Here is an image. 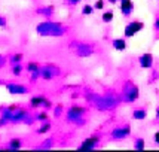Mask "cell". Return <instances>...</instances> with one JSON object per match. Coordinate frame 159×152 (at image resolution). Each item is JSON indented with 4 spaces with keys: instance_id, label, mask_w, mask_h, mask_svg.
<instances>
[{
    "instance_id": "obj_1",
    "label": "cell",
    "mask_w": 159,
    "mask_h": 152,
    "mask_svg": "<svg viewBox=\"0 0 159 152\" xmlns=\"http://www.w3.org/2000/svg\"><path fill=\"white\" fill-rule=\"evenodd\" d=\"M37 33L42 36H49V35H54V36H60L62 35V28L60 24L57 22H51V21H46V22H42L37 26Z\"/></svg>"
},
{
    "instance_id": "obj_2",
    "label": "cell",
    "mask_w": 159,
    "mask_h": 152,
    "mask_svg": "<svg viewBox=\"0 0 159 152\" xmlns=\"http://www.w3.org/2000/svg\"><path fill=\"white\" fill-rule=\"evenodd\" d=\"M144 28V24L141 22V21H131L129 24H126V27H125V37H132V36H135L139 31H141Z\"/></svg>"
},
{
    "instance_id": "obj_3",
    "label": "cell",
    "mask_w": 159,
    "mask_h": 152,
    "mask_svg": "<svg viewBox=\"0 0 159 152\" xmlns=\"http://www.w3.org/2000/svg\"><path fill=\"white\" fill-rule=\"evenodd\" d=\"M139 96H140L139 88L134 87V85H131V83H126V88L124 90V100L125 102L132 103V102H135V100L139 98Z\"/></svg>"
},
{
    "instance_id": "obj_4",
    "label": "cell",
    "mask_w": 159,
    "mask_h": 152,
    "mask_svg": "<svg viewBox=\"0 0 159 152\" xmlns=\"http://www.w3.org/2000/svg\"><path fill=\"white\" fill-rule=\"evenodd\" d=\"M98 143H100V137L98 136H92L89 139H85L82 142V145L79 146V151H92V149L97 148Z\"/></svg>"
},
{
    "instance_id": "obj_5",
    "label": "cell",
    "mask_w": 159,
    "mask_h": 152,
    "mask_svg": "<svg viewBox=\"0 0 159 152\" xmlns=\"http://www.w3.org/2000/svg\"><path fill=\"white\" fill-rule=\"evenodd\" d=\"M131 134V128L129 125H125V127H116L113 131H111V137L115 140H122V139L128 137Z\"/></svg>"
},
{
    "instance_id": "obj_6",
    "label": "cell",
    "mask_w": 159,
    "mask_h": 152,
    "mask_svg": "<svg viewBox=\"0 0 159 152\" xmlns=\"http://www.w3.org/2000/svg\"><path fill=\"white\" fill-rule=\"evenodd\" d=\"M60 73V70L55 69V66H45V67H40V78L45 79V81H51L55 75Z\"/></svg>"
},
{
    "instance_id": "obj_7",
    "label": "cell",
    "mask_w": 159,
    "mask_h": 152,
    "mask_svg": "<svg viewBox=\"0 0 159 152\" xmlns=\"http://www.w3.org/2000/svg\"><path fill=\"white\" fill-rule=\"evenodd\" d=\"M6 90L11 93V94H15V96H24L28 93V88L21 85V83H6Z\"/></svg>"
},
{
    "instance_id": "obj_8",
    "label": "cell",
    "mask_w": 159,
    "mask_h": 152,
    "mask_svg": "<svg viewBox=\"0 0 159 152\" xmlns=\"http://www.w3.org/2000/svg\"><path fill=\"white\" fill-rule=\"evenodd\" d=\"M134 11V3L132 0H122L120 2V12L124 17H129Z\"/></svg>"
},
{
    "instance_id": "obj_9",
    "label": "cell",
    "mask_w": 159,
    "mask_h": 152,
    "mask_svg": "<svg viewBox=\"0 0 159 152\" xmlns=\"http://www.w3.org/2000/svg\"><path fill=\"white\" fill-rule=\"evenodd\" d=\"M139 63L143 69H150L153 66V55L152 54H143V55H140Z\"/></svg>"
},
{
    "instance_id": "obj_10",
    "label": "cell",
    "mask_w": 159,
    "mask_h": 152,
    "mask_svg": "<svg viewBox=\"0 0 159 152\" xmlns=\"http://www.w3.org/2000/svg\"><path fill=\"white\" fill-rule=\"evenodd\" d=\"M28 116V112L25 109H20V107H16L14 111V116L11 119V122H21V121H24L25 118Z\"/></svg>"
},
{
    "instance_id": "obj_11",
    "label": "cell",
    "mask_w": 159,
    "mask_h": 152,
    "mask_svg": "<svg viewBox=\"0 0 159 152\" xmlns=\"http://www.w3.org/2000/svg\"><path fill=\"white\" fill-rule=\"evenodd\" d=\"M94 52V49L91 48V46H88V45H79L77 46V54H79V57H88L91 55Z\"/></svg>"
},
{
    "instance_id": "obj_12",
    "label": "cell",
    "mask_w": 159,
    "mask_h": 152,
    "mask_svg": "<svg viewBox=\"0 0 159 152\" xmlns=\"http://www.w3.org/2000/svg\"><path fill=\"white\" fill-rule=\"evenodd\" d=\"M45 97H42V96H34V97H31L30 98V106L31 107H42L43 106V103H45Z\"/></svg>"
},
{
    "instance_id": "obj_13",
    "label": "cell",
    "mask_w": 159,
    "mask_h": 152,
    "mask_svg": "<svg viewBox=\"0 0 159 152\" xmlns=\"http://www.w3.org/2000/svg\"><path fill=\"white\" fill-rule=\"evenodd\" d=\"M21 148H22V142H21L20 139H12L7 143V149L9 151H20Z\"/></svg>"
},
{
    "instance_id": "obj_14",
    "label": "cell",
    "mask_w": 159,
    "mask_h": 152,
    "mask_svg": "<svg viewBox=\"0 0 159 152\" xmlns=\"http://www.w3.org/2000/svg\"><path fill=\"white\" fill-rule=\"evenodd\" d=\"M111 45H113V48L116 49V51H125V49H126V42H125V39H115V40L111 42Z\"/></svg>"
},
{
    "instance_id": "obj_15",
    "label": "cell",
    "mask_w": 159,
    "mask_h": 152,
    "mask_svg": "<svg viewBox=\"0 0 159 152\" xmlns=\"http://www.w3.org/2000/svg\"><path fill=\"white\" fill-rule=\"evenodd\" d=\"M146 115H147V112L144 109H135V111L132 112V118L137 119V121H143L146 118Z\"/></svg>"
},
{
    "instance_id": "obj_16",
    "label": "cell",
    "mask_w": 159,
    "mask_h": 152,
    "mask_svg": "<svg viewBox=\"0 0 159 152\" xmlns=\"http://www.w3.org/2000/svg\"><path fill=\"white\" fill-rule=\"evenodd\" d=\"M52 12H54V7L52 6H46V7H43V9H39V11H37V14L45 15V17H48V18L52 15Z\"/></svg>"
},
{
    "instance_id": "obj_17",
    "label": "cell",
    "mask_w": 159,
    "mask_h": 152,
    "mask_svg": "<svg viewBox=\"0 0 159 152\" xmlns=\"http://www.w3.org/2000/svg\"><path fill=\"white\" fill-rule=\"evenodd\" d=\"M49 130H51V124H49L48 121H45L40 128H37V133H39V134H45V133H48Z\"/></svg>"
},
{
    "instance_id": "obj_18",
    "label": "cell",
    "mask_w": 159,
    "mask_h": 152,
    "mask_svg": "<svg viewBox=\"0 0 159 152\" xmlns=\"http://www.w3.org/2000/svg\"><path fill=\"white\" fill-rule=\"evenodd\" d=\"M101 20H103V22H110L113 20V11H106L101 17Z\"/></svg>"
},
{
    "instance_id": "obj_19",
    "label": "cell",
    "mask_w": 159,
    "mask_h": 152,
    "mask_svg": "<svg viewBox=\"0 0 159 152\" xmlns=\"http://www.w3.org/2000/svg\"><path fill=\"white\" fill-rule=\"evenodd\" d=\"M21 72H22V66H21L20 63L12 64V75H14V76H20Z\"/></svg>"
},
{
    "instance_id": "obj_20",
    "label": "cell",
    "mask_w": 159,
    "mask_h": 152,
    "mask_svg": "<svg viewBox=\"0 0 159 152\" xmlns=\"http://www.w3.org/2000/svg\"><path fill=\"white\" fill-rule=\"evenodd\" d=\"M134 148L137 149V151H143L144 149V139H137L135 140V143H134Z\"/></svg>"
},
{
    "instance_id": "obj_21",
    "label": "cell",
    "mask_w": 159,
    "mask_h": 152,
    "mask_svg": "<svg viewBox=\"0 0 159 152\" xmlns=\"http://www.w3.org/2000/svg\"><path fill=\"white\" fill-rule=\"evenodd\" d=\"M48 119H49L48 112H40V113H37V115H36V121H42V122H45V121H48Z\"/></svg>"
},
{
    "instance_id": "obj_22",
    "label": "cell",
    "mask_w": 159,
    "mask_h": 152,
    "mask_svg": "<svg viewBox=\"0 0 159 152\" xmlns=\"http://www.w3.org/2000/svg\"><path fill=\"white\" fill-rule=\"evenodd\" d=\"M25 69H27L28 72L31 73V72H36V70H39V69H40V66H39L37 63L31 61V63H28V64H27V67H25Z\"/></svg>"
},
{
    "instance_id": "obj_23",
    "label": "cell",
    "mask_w": 159,
    "mask_h": 152,
    "mask_svg": "<svg viewBox=\"0 0 159 152\" xmlns=\"http://www.w3.org/2000/svg\"><path fill=\"white\" fill-rule=\"evenodd\" d=\"M94 12V6H91V5H85L82 7V14L83 15H91Z\"/></svg>"
},
{
    "instance_id": "obj_24",
    "label": "cell",
    "mask_w": 159,
    "mask_h": 152,
    "mask_svg": "<svg viewBox=\"0 0 159 152\" xmlns=\"http://www.w3.org/2000/svg\"><path fill=\"white\" fill-rule=\"evenodd\" d=\"M21 60H22V54H14V55L11 57V63H12V64L21 63Z\"/></svg>"
},
{
    "instance_id": "obj_25",
    "label": "cell",
    "mask_w": 159,
    "mask_h": 152,
    "mask_svg": "<svg viewBox=\"0 0 159 152\" xmlns=\"http://www.w3.org/2000/svg\"><path fill=\"white\" fill-rule=\"evenodd\" d=\"M37 78H40V69L36 70V72H31V78H30V81H31V82H34V81H37Z\"/></svg>"
},
{
    "instance_id": "obj_26",
    "label": "cell",
    "mask_w": 159,
    "mask_h": 152,
    "mask_svg": "<svg viewBox=\"0 0 159 152\" xmlns=\"http://www.w3.org/2000/svg\"><path fill=\"white\" fill-rule=\"evenodd\" d=\"M61 113H62V106H57L55 109H54V116H61Z\"/></svg>"
},
{
    "instance_id": "obj_27",
    "label": "cell",
    "mask_w": 159,
    "mask_h": 152,
    "mask_svg": "<svg viewBox=\"0 0 159 152\" xmlns=\"http://www.w3.org/2000/svg\"><path fill=\"white\" fill-rule=\"evenodd\" d=\"M103 7H104V2L103 0H97L95 5H94V9H98V11H100V9H103Z\"/></svg>"
},
{
    "instance_id": "obj_28",
    "label": "cell",
    "mask_w": 159,
    "mask_h": 152,
    "mask_svg": "<svg viewBox=\"0 0 159 152\" xmlns=\"http://www.w3.org/2000/svg\"><path fill=\"white\" fill-rule=\"evenodd\" d=\"M42 107H45V109H51V107H52V103H51V100H48V98H46Z\"/></svg>"
},
{
    "instance_id": "obj_29",
    "label": "cell",
    "mask_w": 159,
    "mask_h": 152,
    "mask_svg": "<svg viewBox=\"0 0 159 152\" xmlns=\"http://www.w3.org/2000/svg\"><path fill=\"white\" fill-rule=\"evenodd\" d=\"M52 146V139H49V140H46L43 145H42V148H51Z\"/></svg>"
},
{
    "instance_id": "obj_30",
    "label": "cell",
    "mask_w": 159,
    "mask_h": 152,
    "mask_svg": "<svg viewBox=\"0 0 159 152\" xmlns=\"http://www.w3.org/2000/svg\"><path fill=\"white\" fill-rule=\"evenodd\" d=\"M5 64H6V58H5V57L0 54V67H3Z\"/></svg>"
},
{
    "instance_id": "obj_31",
    "label": "cell",
    "mask_w": 159,
    "mask_h": 152,
    "mask_svg": "<svg viewBox=\"0 0 159 152\" xmlns=\"http://www.w3.org/2000/svg\"><path fill=\"white\" fill-rule=\"evenodd\" d=\"M0 27H6V20L3 17H0Z\"/></svg>"
},
{
    "instance_id": "obj_32",
    "label": "cell",
    "mask_w": 159,
    "mask_h": 152,
    "mask_svg": "<svg viewBox=\"0 0 159 152\" xmlns=\"http://www.w3.org/2000/svg\"><path fill=\"white\" fill-rule=\"evenodd\" d=\"M153 139H155V143H158V145H159V131L155 133V137H153Z\"/></svg>"
},
{
    "instance_id": "obj_33",
    "label": "cell",
    "mask_w": 159,
    "mask_h": 152,
    "mask_svg": "<svg viewBox=\"0 0 159 152\" xmlns=\"http://www.w3.org/2000/svg\"><path fill=\"white\" fill-rule=\"evenodd\" d=\"M7 122H9V121H6L5 118H0V125H6Z\"/></svg>"
},
{
    "instance_id": "obj_34",
    "label": "cell",
    "mask_w": 159,
    "mask_h": 152,
    "mask_svg": "<svg viewBox=\"0 0 159 152\" xmlns=\"http://www.w3.org/2000/svg\"><path fill=\"white\" fill-rule=\"evenodd\" d=\"M70 5H76V3H79V2H82V0H67Z\"/></svg>"
},
{
    "instance_id": "obj_35",
    "label": "cell",
    "mask_w": 159,
    "mask_h": 152,
    "mask_svg": "<svg viewBox=\"0 0 159 152\" xmlns=\"http://www.w3.org/2000/svg\"><path fill=\"white\" fill-rule=\"evenodd\" d=\"M155 27H156V28H158V30H159V18H158V20H156V22H155Z\"/></svg>"
},
{
    "instance_id": "obj_36",
    "label": "cell",
    "mask_w": 159,
    "mask_h": 152,
    "mask_svg": "<svg viewBox=\"0 0 159 152\" xmlns=\"http://www.w3.org/2000/svg\"><path fill=\"white\" fill-rule=\"evenodd\" d=\"M116 2H118V0H109V3H111V5H115Z\"/></svg>"
},
{
    "instance_id": "obj_37",
    "label": "cell",
    "mask_w": 159,
    "mask_h": 152,
    "mask_svg": "<svg viewBox=\"0 0 159 152\" xmlns=\"http://www.w3.org/2000/svg\"><path fill=\"white\" fill-rule=\"evenodd\" d=\"M156 118H158V119H159V107H158V109H156Z\"/></svg>"
},
{
    "instance_id": "obj_38",
    "label": "cell",
    "mask_w": 159,
    "mask_h": 152,
    "mask_svg": "<svg viewBox=\"0 0 159 152\" xmlns=\"http://www.w3.org/2000/svg\"><path fill=\"white\" fill-rule=\"evenodd\" d=\"M120 2H122V0H120Z\"/></svg>"
}]
</instances>
